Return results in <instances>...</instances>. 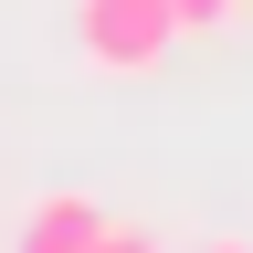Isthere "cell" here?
<instances>
[{
    "mask_svg": "<svg viewBox=\"0 0 253 253\" xmlns=\"http://www.w3.org/2000/svg\"><path fill=\"white\" fill-rule=\"evenodd\" d=\"M169 42H179L169 0H74V53L95 74H158Z\"/></svg>",
    "mask_w": 253,
    "mask_h": 253,
    "instance_id": "6da1fadb",
    "label": "cell"
},
{
    "mask_svg": "<svg viewBox=\"0 0 253 253\" xmlns=\"http://www.w3.org/2000/svg\"><path fill=\"white\" fill-rule=\"evenodd\" d=\"M106 243V211L84 201V190H42V201L21 211V243L11 253H95Z\"/></svg>",
    "mask_w": 253,
    "mask_h": 253,
    "instance_id": "7a4b0ae2",
    "label": "cell"
},
{
    "mask_svg": "<svg viewBox=\"0 0 253 253\" xmlns=\"http://www.w3.org/2000/svg\"><path fill=\"white\" fill-rule=\"evenodd\" d=\"M169 11H179V32H232L243 0H169Z\"/></svg>",
    "mask_w": 253,
    "mask_h": 253,
    "instance_id": "3957f363",
    "label": "cell"
},
{
    "mask_svg": "<svg viewBox=\"0 0 253 253\" xmlns=\"http://www.w3.org/2000/svg\"><path fill=\"white\" fill-rule=\"evenodd\" d=\"M95 253H158L148 232H116V221H106V243H95Z\"/></svg>",
    "mask_w": 253,
    "mask_h": 253,
    "instance_id": "277c9868",
    "label": "cell"
},
{
    "mask_svg": "<svg viewBox=\"0 0 253 253\" xmlns=\"http://www.w3.org/2000/svg\"><path fill=\"white\" fill-rule=\"evenodd\" d=\"M211 253H253V243H243V232H221V243H211Z\"/></svg>",
    "mask_w": 253,
    "mask_h": 253,
    "instance_id": "5b68a950",
    "label": "cell"
}]
</instances>
